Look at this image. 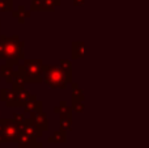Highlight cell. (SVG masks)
Masks as SVG:
<instances>
[{"instance_id": "20", "label": "cell", "mask_w": 149, "mask_h": 148, "mask_svg": "<svg viewBox=\"0 0 149 148\" xmlns=\"http://www.w3.org/2000/svg\"><path fill=\"white\" fill-rule=\"evenodd\" d=\"M70 106L72 109V112H76V113H82L85 109L84 102H71Z\"/></svg>"}, {"instance_id": "4", "label": "cell", "mask_w": 149, "mask_h": 148, "mask_svg": "<svg viewBox=\"0 0 149 148\" xmlns=\"http://www.w3.org/2000/svg\"><path fill=\"white\" fill-rule=\"evenodd\" d=\"M18 135H20V125L15 123L13 121L4 119L3 125V142L7 143H13L17 142Z\"/></svg>"}, {"instance_id": "3", "label": "cell", "mask_w": 149, "mask_h": 148, "mask_svg": "<svg viewBox=\"0 0 149 148\" xmlns=\"http://www.w3.org/2000/svg\"><path fill=\"white\" fill-rule=\"evenodd\" d=\"M42 68L43 62L41 59H28L24 64L18 66V72L25 77L26 83H42Z\"/></svg>"}, {"instance_id": "24", "label": "cell", "mask_w": 149, "mask_h": 148, "mask_svg": "<svg viewBox=\"0 0 149 148\" xmlns=\"http://www.w3.org/2000/svg\"><path fill=\"white\" fill-rule=\"evenodd\" d=\"M73 1V5L74 7H82V5H84V0H72Z\"/></svg>"}, {"instance_id": "18", "label": "cell", "mask_w": 149, "mask_h": 148, "mask_svg": "<svg viewBox=\"0 0 149 148\" xmlns=\"http://www.w3.org/2000/svg\"><path fill=\"white\" fill-rule=\"evenodd\" d=\"M59 126L60 128L65 131L72 130V117H64V115H59Z\"/></svg>"}, {"instance_id": "2", "label": "cell", "mask_w": 149, "mask_h": 148, "mask_svg": "<svg viewBox=\"0 0 149 148\" xmlns=\"http://www.w3.org/2000/svg\"><path fill=\"white\" fill-rule=\"evenodd\" d=\"M42 81L51 89H65L68 85L63 71L59 66H46L42 68Z\"/></svg>"}, {"instance_id": "14", "label": "cell", "mask_w": 149, "mask_h": 148, "mask_svg": "<svg viewBox=\"0 0 149 148\" xmlns=\"http://www.w3.org/2000/svg\"><path fill=\"white\" fill-rule=\"evenodd\" d=\"M72 88V93H71V102H84V92L79 87L77 83H71L70 84Z\"/></svg>"}, {"instance_id": "12", "label": "cell", "mask_w": 149, "mask_h": 148, "mask_svg": "<svg viewBox=\"0 0 149 148\" xmlns=\"http://www.w3.org/2000/svg\"><path fill=\"white\" fill-rule=\"evenodd\" d=\"M65 142H67V131L63 130V128H59L51 136H49V143L60 144V143H65Z\"/></svg>"}, {"instance_id": "23", "label": "cell", "mask_w": 149, "mask_h": 148, "mask_svg": "<svg viewBox=\"0 0 149 148\" xmlns=\"http://www.w3.org/2000/svg\"><path fill=\"white\" fill-rule=\"evenodd\" d=\"M29 148H45V147H43V144H42L41 142H37L36 140L33 144H31V147H29Z\"/></svg>"}, {"instance_id": "1", "label": "cell", "mask_w": 149, "mask_h": 148, "mask_svg": "<svg viewBox=\"0 0 149 148\" xmlns=\"http://www.w3.org/2000/svg\"><path fill=\"white\" fill-rule=\"evenodd\" d=\"M1 39L4 42V59H7V64H18L24 59V42L20 41L18 36H1Z\"/></svg>"}, {"instance_id": "16", "label": "cell", "mask_w": 149, "mask_h": 148, "mask_svg": "<svg viewBox=\"0 0 149 148\" xmlns=\"http://www.w3.org/2000/svg\"><path fill=\"white\" fill-rule=\"evenodd\" d=\"M36 140H37V139H33V138H30V136L25 135V134L20 133L18 139H17L18 148H29V147H31V144H33Z\"/></svg>"}, {"instance_id": "7", "label": "cell", "mask_w": 149, "mask_h": 148, "mask_svg": "<svg viewBox=\"0 0 149 148\" xmlns=\"http://www.w3.org/2000/svg\"><path fill=\"white\" fill-rule=\"evenodd\" d=\"M13 91H15V94H16V104H17V106H25L26 102L34 96L29 91H26L25 87L18 89H13Z\"/></svg>"}, {"instance_id": "15", "label": "cell", "mask_w": 149, "mask_h": 148, "mask_svg": "<svg viewBox=\"0 0 149 148\" xmlns=\"http://www.w3.org/2000/svg\"><path fill=\"white\" fill-rule=\"evenodd\" d=\"M12 15H13V17H15V18H17L20 24H24V21H25L26 18L30 17L31 13L29 12V10H26L24 5H20V7H18V9L16 10V12H13Z\"/></svg>"}, {"instance_id": "22", "label": "cell", "mask_w": 149, "mask_h": 148, "mask_svg": "<svg viewBox=\"0 0 149 148\" xmlns=\"http://www.w3.org/2000/svg\"><path fill=\"white\" fill-rule=\"evenodd\" d=\"M0 59H4V42L0 37Z\"/></svg>"}, {"instance_id": "5", "label": "cell", "mask_w": 149, "mask_h": 148, "mask_svg": "<svg viewBox=\"0 0 149 148\" xmlns=\"http://www.w3.org/2000/svg\"><path fill=\"white\" fill-rule=\"evenodd\" d=\"M29 121L41 133L49 130V118H47V114H45L43 112H31Z\"/></svg>"}, {"instance_id": "9", "label": "cell", "mask_w": 149, "mask_h": 148, "mask_svg": "<svg viewBox=\"0 0 149 148\" xmlns=\"http://www.w3.org/2000/svg\"><path fill=\"white\" fill-rule=\"evenodd\" d=\"M1 101H4L9 108L17 106V104H16L15 91H13V89H8V88L1 89Z\"/></svg>"}, {"instance_id": "19", "label": "cell", "mask_w": 149, "mask_h": 148, "mask_svg": "<svg viewBox=\"0 0 149 148\" xmlns=\"http://www.w3.org/2000/svg\"><path fill=\"white\" fill-rule=\"evenodd\" d=\"M12 7H13L12 0H0V12L12 10Z\"/></svg>"}, {"instance_id": "8", "label": "cell", "mask_w": 149, "mask_h": 148, "mask_svg": "<svg viewBox=\"0 0 149 148\" xmlns=\"http://www.w3.org/2000/svg\"><path fill=\"white\" fill-rule=\"evenodd\" d=\"M85 54V45L82 41H73L71 45V58L73 60H77L82 58Z\"/></svg>"}, {"instance_id": "10", "label": "cell", "mask_w": 149, "mask_h": 148, "mask_svg": "<svg viewBox=\"0 0 149 148\" xmlns=\"http://www.w3.org/2000/svg\"><path fill=\"white\" fill-rule=\"evenodd\" d=\"M59 67L63 71L65 79H67V83L71 84L72 83V63L68 59H60L59 60Z\"/></svg>"}, {"instance_id": "17", "label": "cell", "mask_w": 149, "mask_h": 148, "mask_svg": "<svg viewBox=\"0 0 149 148\" xmlns=\"http://www.w3.org/2000/svg\"><path fill=\"white\" fill-rule=\"evenodd\" d=\"M0 71H1V76H3V77H5V80H7L9 84L12 83V79H13V76H15V73H16L13 66H9V64L1 66Z\"/></svg>"}, {"instance_id": "11", "label": "cell", "mask_w": 149, "mask_h": 148, "mask_svg": "<svg viewBox=\"0 0 149 148\" xmlns=\"http://www.w3.org/2000/svg\"><path fill=\"white\" fill-rule=\"evenodd\" d=\"M42 106H43V102L37 100L36 96H33L28 102L25 104V113L30 114L31 112H42Z\"/></svg>"}, {"instance_id": "21", "label": "cell", "mask_w": 149, "mask_h": 148, "mask_svg": "<svg viewBox=\"0 0 149 148\" xmlns=\"http://www.w3.org/2000/svg\"><path fill=\"white\" fill-rule=\"evenodd\" d=\"M13 122L17 123V125H22L24 122L26 121V117L24 114H13Z\"/></svg>"}, {"instance_id": "6", "label": "cell", "mask_w": 149, "mask_h": 148, "mask_svg": "<svg viewBox=\"0 0 149 148\" xmlns=\"http://www.w3.org/2000/svg\"><path fill=\"white\" fill-rule=\"evenodd\" d=\"M59 5H60V0H33L30 5V12L54 10Z\"/></svg>"}, {"instance_id": "13", "label": "cell", "mask_w": 149, "mask_h": 148, "mask_svg": "<svg viewBox=\"0 0 149 148\" xmlns=\"http://www.w3.org/2000/svg\"><path fill=\"white\" fill-rule=\"evenodd\" d=\"M54 113L58 115H64V117H72V109L68 105L67 101H60L54 108Z\"/></svg>"}]
</instances>
